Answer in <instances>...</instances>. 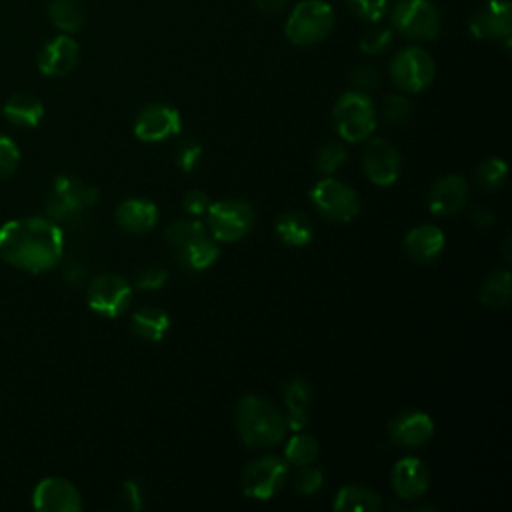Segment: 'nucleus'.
<instances>
[{"mask_svg": "<svg viewBox=\"0 0 512 512\" xmlns=\"http://www.w3.org/2000/svg\"><path fill=\"white\" fill-rule=\"evenodd\" d=\"M62 254L64 234L52 218L24 216L0 226V258L14 268L40 274L54 268Z\"/></svg>", "mask_w": 512, "mask_h": 512, "instance_id": "1", "label": "nucleus"}, {"mask_svg": "<svg viewBox=\"0 0 512 512\" xmlns=\"http://www.w3.org/2000/svg\"><path fill=\"white\" fill-rule=\"evenodd\" d=\"M234 426L242 442L250 448L276 446L288 432L282 410L258 394H246L236 402Z\"/></svg>", "mask_w": 512, "mask_h": 512, "instance_id": "2", "label": "nucleus"}, {"mask_svg": "<svg viewBox=\"0 0 512 512\" xmlns=\"http://www.w3.org/2000/svg\"><path fill=\"white\" fill-rule=\"evenodd\" d=\"M332 122L344 142H362L376 128V108L364 92L348 90L336 100Z\"/></svg>", "mask_w": 512, "mask_h": 512, "instance_id": "3", "label": "nucleus"}, {"mask_svg": "<svg viewBox=\"0 0 512 512\" xmlns=\"http://www.w3.org/2000/svg\"><path fill=\"white\" fill-rule=\"evenodd\" d=\"M334 26L332 6L324 0L298 2L284 26L286 38L296 46H312L322 42Z\"/></svg>", "mask_w": 512, "mask_h": 512, "instance_id": "4", "label": "nucleus"}, {"mask_svg": "<svg viewBox=\"0 0 512 512\" xmlns=\"http://www.w3.org/2000/svg\"><path fill=\"white\" fill-rule=\"evenodd\" d=\"M98 198V188L72 176H58L52 182V190L46 200V212L52 220H72L86 208L94 206Z\"/></svg>", "mask_w": 512, "mask_h": 512, "instance_id": "5", "label": "nucleus"}, {"mask_svg": "<svg viewBox=\"0 0 512 512\" xmlns=\"http://www.w3.org/2000/svg\"><path fill=\"white\" fill-rule=\"evenodd\" d=\"M208 232L218 242H236L244 238L254 224V210L242 198H224L210 204Z\"/></svg>", "mask_w": 512, "mask_h": 512, "instance_id": "6", "label": "nucleus"}, {"mask_svg": "<svg viewBox=\"0 0 512 512\" xmlns=\"http://www.w3.org/2000/svg\"><path fill=\"white\" fill-rule=\"evenodd\" d=\"M312 206L332 222H350L360 212V198L348 184L336 178H322L310 190Z\"/></svg>", "mask_w": 512, "mask_h": 512, "instance_id": "7", "label": "nucleus"}, {"mask_svg": "<svg viewBox=\"0 0 512 512\" xmlns=\"http://www.w3.org/2000/svg\"><path fill=\"white\" fill-rule=\"evenodd\" d=\"M436 74L432 56L420 46H408L400 50L390 64V78L402 90L418 94L426 90Z\"/></svg>", "mask_w": 512, "mask_h": 512, "instance_id": "8", "label": "nucleus"}, {"mask_svg": "<svg viewBox=\"0 0 512 512\" xmlns=\"http://www.w3.org/2000/svg\"><path fill=\"white\" fill-rule=\"evenodd\" d=\"M390 20L394 28L410 40H434L440 32V14L428 0H400Z\"/></svg>", "mask_w": 512, "mask_h": 512, "instance_id": "9", "label": "nucleus"}, {"mask_svg": "<svg viewBox=\"0 0 512 512\" xmlns=\"http://www.w3.org/2000/svg\"><path fill=\"white\" fill-rule=\"evenodd\" d=\"M288 462L280 456L268 454L252 460L242 472V492L252 500H270L284 486Z\"/></svg>", "mask_w": 512, "mask_h": 512, "instance_id": "10", "label": "nucleus"}, {"mask_svg": "<svg viewBox=\"0 0 512 512\" xmlns=\"http://www.w3.org/2000/svg\"><path fill=\"white\" fill-rule=\"evenodd\" d=\"M86 300L92 312L104 318H118L132 302V286L118 274H100L90 282Z\"/></svg>", "mask_w": 512, "mask_h": 512, "instance_id": "11", "label": "nucleus"}, {"mask_svg": "<svg viewBox=\"0 0 512 512\" xmlns=\"http://www.w3.org/2000/svg\"><path fill=\"white\" fill-rule=\"evenodd\" d=\"M182 130L180 112L164 102H150L136 114L134 136L142 142H162Z\"/></svg>", "mask_w": 512, "mask_h": 512, "instance_id": "12", "label": "nucleus"}, {"mask_svg": "<svg viewBox=\"0 0 512 512\" xmlns=\"http://www.w3.org/2000/svg\"><path fill=\"white\" fill-rule=\"evenodd\" d=\"M400 154L384 138L368 140L362 154V168L368 180L376 186H390L400 176Z\"/></svg>", "mask_w": 512, "mask_h": 512, "instance_id": "13", "label": "nucleus"}, {"mask_svg": "<svg viewBox=\"0 0 512 512\" xmlns=\"http://www.w3.org/2000/svg\"><path fill=\"white\" fill-rule=\"evenodd\" d=\"M32 506L42 512H78L82 510V496L66 478L48 476L36 484Z\"/></svg>", "mask_w": 512, "mask_h": 512, "instance_id": "14", "label": "nucleus"}, {"mask_svg": "<svg viewBox=\"0 0 512 512\" xmlns=\"http://www.w3.org/2000/svg\"><path fill=\"white\" fill-rule=\"evenodd\" d=\"M476 38L484 40H510L512 32V12L506 0H488L480 4L468 24Z\"/></svg>", "mask_w": 512, "mask_h": 512, "instance_id": "15", "label": "nucleus"}, {"mask_svg": "<svg viewBox=\"0 0 512 512\" xmlns=\"http://www.w3.org/2000/svg\"><path fill=\"white\" fill-rule=\"evenodd\" d=\"M388 436L394 444L404 448L424 446L434 436V422L426 412L410 410L392 418Z\"/></svg>", "mask_w": 512, "mask_h": 512, "instance_id": "16", "label": "nucleus"}, {"mask_svg": "<svg viewBox=\"0 0 512 512\" xmlns=\"http://www.w3.org/2000/svg\"><path fill=\"white\" fill-rule=\"evenodd\" d=\"M78 58H80V48L76 40L62 34L44 44V48L38 54V68L44 76L60 78L70 74L76 68Z\"/></svg>", "mask_w": 512, "mask_h": 512, "instance_id": "17", "label": "nucleus"}, {"mask_svg": "<svg viewBox=\"0 0 512 512\" xmlns=\"http://www.w3.org/2000/svg\"><path fill=\"white\" fill-rule=\"evenodd\" d=\"M468 202V182L458 174L438 178L428 192V208L436 216L460 212Z\"/></svg>", "mask_w": 512, "mask_h": 512, "instance_id": "18", "label": "nucleus"}, {"mask_svg": "<svg viewBox=\"0 0 512 512\" xmlns=\"http://www.w3.org/2000/svg\"><path fill=\"white\" fill-rule=\"evenodd\" d=\"M430 484L428 466L416 456L400 458L392 468V488L398 498L416 500L420 498Z\"/></svg>", "mask_w": 512, "mask_h": 512, "instance_id": "19", "label": "nucleus"}, {"mask_svg": "<svg viewBox=\"0 0 512 512\" xmlns=\"http://www.w3.org/2000/svg\"><path fill=\"white\" fill-rule=\"evenodd\" d=\"M444 244V232L432 224L416 226L404 236V252L408 254L410 260L420 264L434 262L442 254Z\"/></svg>", "mask_w": 512, "mask_h": 512, "instance_id": "20", "label": "nucleus"}, {"mask_svg": "<svg viewBox=\"0 0 512 512\" xmlns=\"http://www.w3.org/2000/svg\"><path fill=\"white\" fill-rule=\"evenodd\" d=\"M158 218L156 204L146 198H128L116 208V224L130 234L150 232L158 224Z\"/></svg>", "mask_w": 512, "mask_h": 512, "instance_id": "21", "label": "nucleus"}, {"mask_svg": "<svg viewBox=\"0 0 512 512\" xmlns=\"http://www.w3.org/2000/svg\"><path fill=\"white\" fill-rule=\"evenodd\" d=\"M284 404H286V424L292 432H300L308 424V410L312 404V386L306 378H292L284 384Z\"/></svg>", "mask_w": 512, "mask_h": 512, "instance_id": "22", "label": "nucleus"}, {"mask_svg": "<svg viewBox=\"0 0 512 512\" xmlns=\"http://www.w3.org/2000/svg\"><path fill=\"white\" fill-rule=\"evenodd\" d=\"M174 254H176L178 264L184 270L202 272V270L214 266V262L220 256V246H218V240H214L208 232V234L184 244L182 248L174 250Z\"/></svg>", "mask_w": 512, "mask_h": 512, "instance_id": "23", "label": "nucleus"}, {"mask_svg": "<svg viewBox=\"0 0 512 512\" xmlns=\"http://www.w3.org/2000/svg\"><path fill=\"white\" fill-rule=\"evenodd\" d=\"M274 232L280 238V242H284L286 246H294V248L306 246L314 238L312 220L304 212H298V210H288V212L280 214L276 220Z\"/></svg>", "mask_w": 512, "mask_h": 512, "instance_id": "24", "label": "nucleus"}, {"mask_svg": "<svg viewBox=\"0 0 512 512\" xmlns=\"http://www.w3.org/2000/svg\"><path fill=\"white\" fill-rule=\"evenodd\" d=\"M42 116H44V104L40 102L38 96L30 92H18L10 96L4 104V118L14 126L34 128L40 124Z\"/></svg>", "mask_w": 512, "mask_h": 512, "instance_id": "25", "label": "nucleus"}, {"mask_svg": "<svg viewBox=\"0 0 512 512\" xmlns=\"http://www.w3.org/2000/svg\"><path fill=\"white\" fill-rule=\"evenodd\" d=\"M132 332L144 342H160L170 330V316L162 308H138L130 320Z\"/></svg>", "mask_w": 512, "mask_h": 512, "instance_id": "26", "label": "nucleus"}, {"mask_svg": "<svg viewBox=\"0 0 512 512\" xmlns=\"http://www.w3.org/2000/svg\"><path fill=\"white\" fill-rule=\"evenodd\" d=\"M332 506L338 512H378L382 508V498L366 486L348 484L338 490Z\"/></svg>", "mask_w": 512, "mask_h": 512, "instance_id": "27", "label": "nucleus"}, {"mask_svg": "<svg viewBox=\"0 0 512 512\" xmlns=\"http://www.w3.org/2000/svg\"><path fill=\"white\" fill-rule=\"evenodd\" d=\"M48 16L62 32H76L86 20L84 8L78 0H52L48 4Z\"/></svg>", "mask_w": 512, "mask_h": 512, "instance_id": "28", "label": "nucleus"}, {"mask_svg": "<svg viewBox=\"0 0 512 512\" xmlns=\"http://www.w3.org/2000/svg\"><path fill=\"white\" fill-rule=\"evenodd\" d=\"M510 294V272L496 270L486 276L480 290V300L488 308H504L510 302Z\"/></svg>", "mask_w": 512, "mask_h": 512, "instance_id": "29", "label": "nucleus"}, {"mask_svg": "<svg viewBox=\"0 0 512 512\" xmlns=\"http://www.w3.org/2000/svg\"><path fill=\"white\" fill-rule=\"evenodd\" d=\"M318 454H320V444L316 442V438H312L310 434H300V432H296L286 442V448H284V460L298 468L312 464L318 458Z\"/></svg>", "mask_w": 512, "mask_h": 512, "instance_id": "30", "label": "nucleus"}, {"mask_svg": "<svg viewBox=\"0 0 512 512\" xmlns=\"http://www.w3.org/2000/svg\"><path fill=\"white\" fill-rule=\"evenodd\" d=\"M204 234H208V228L204 222L186 218V220H176V222L168 224L164 230V240L172 250H178L184 244H188Z\"/></svg>", "mask_w": 512, "mask_h": 512, "instance_id": "31", "label": "nucleus"}, {"mask_svg": "<svg viewBox=\"0 0 512 512\" xmlns=\"http://www.w3.org/2000/svg\"><path fill=\"white\" fill-rule=\"evenodd\" d=\"M508 176V166L502 158H486L476 168V182L486 192H496L502 188Z\"/></svg>", "mask_w": 512, "mask_h": 512, "instance_id": "32", "label": "nucleus"}, {"mask_svg": "<svg viewBox=\"0 0 512 512\" xmlns=\"http://www.w3.org/2000/svg\"><path fill=\"white\" fill-rule=\"evenodd\" d=\"M346 162V148L340 142H326L316 154V170L324 176H332Z\"/></svg>", "mask_w": 512, "mask_h": 512, "instance_id": "33", "label": "nucleus"}, {"mask_svg": "<svg viewBox=\"0 0 512 512\" xmlns=\"http://www.w3.org/2000/svg\"><path fill=\"white\" fill-rule=\"evenodd\" d=\"M412 114V104L406 96L402 94H390L384 98L382 102V116L388 124H394V126H400V124H406L408 118Z\"/></svg>", "mask_w": 512, "mask_h": 512, "instance_id": "34", "label": "nucleus"}, {"mask_svg": "<svg viewBox=\"0 0 512 512\" xmlns=\"http://www.w3.org/2000/svg\"><path fill=\"white\" fill-rule=\"evenodd\" d=\"M390 42H392V32L372 22V26H368L360 38V50L364 54H380L390 46Z\"/></svg>", "mask_w": 512, "mask_h": 512, "instance_id": "35", "label": "nucleus"}, {"mask_svg": "<svg viewBox=\"0 0 512 512\" xmlns=\"http://www.w3.org/2000/svg\"><path fill=\"white\" fill-rule=\"evenodd\" d=\"M166 282H168V270L162 266H156V264L144 266L136 276V288L144 290V292L160 290L166 286Z\"/></svg>", "mask_w": 512, "mask_h": 512, "instance_id": "36", "label": "nucleus"}, {"mask_svg": "<svg viewBox=\"0 0 512 512\" xmlns=\"http://www.w3.org/2000/svg\"><path fill=\"white\" fill-rule=\"evenodd\" d=\"M322 482H324L322 470L316 468V466L306 464V466H300V470H298V474L294 478V488H296V492L310 496V494H314L322 486Z\"/></svg>", "mask_w": 512, "mask_h": 512, "instance_id": "37", "label": "nucleus"}, {"mask_svg": "<svg viewBox=\"0 0 512 512\" xmlns=\"http://www.w3.org/2000/svg\"><path fill=\"white\" fill-rule=\"evenodd\" d=\"M20 162V150L14 144L12 138L0 134V180L12 176V172L18 168Z\"/></svg>", "mask_w": 512, "mask_h": 512, "instance_id": "38", "label": "nucleus"}, {"mask_svg": "<svg viewBox=\"0 0 512 512\" xmlns=\"http://www.w3.org/2000/svg\"><path fill=\"white\" fill-rule=\"evenodd\" d=\"M346 2L352 8V12H356L362 20H368V22H378L384 16L386 4H388V0H346Z\"/></svg>", "mask_w": 512, "mask_h": 512, "instance_id": "39", "label": "nucleus"}, {"mask_svg": "<svg viewBox=\"0 0 512 512\" xmlns=\"http://www.w3.org/2000/svg\"><path fill=\"white\" fill-rule=\"evenodd\" d=\"M202 158V146L198 142H184L178 150H176V166L182 172H192L196 170L198 162Z\"/></svg>", "mask_w": 512, "mask_h": 512, "instance_id": "40", "label": "nucleus"}, {"mask_svg": "<svg viewBox=\"0 0 512 512\" xmlns=\"http://www.w3.org/2000/svg\"><path fill=\"white\" fill-rule=\"evenodd\" d=\"M212 200L208 198L206 192L202 190H188L182 198V206L190 216H202L208 212Z\"/></svg>", "mask_w": 512, "mask_h": 512, "instance_id": "41", "label": "nucleus"}, {"mask_svg": "<svg viewBox=\"0 0 512 512\" xmlns=\"http://www.w3.org/2000/svg\"><path fill=\"white\" fill-rule=\"evenodd\" d=\"M350 80L352 84L356 86V90L360 92H366V90H374L378 86V72L368 66V64H362V66H356L350 74Z\"/></svg>", "mask_w": 512, "mask_h": 512, "instance_id": "42", "label": "nucleus"}, {"mask_svg": "<svg viewBox=\"0 0 512 512\" xmlns=\"http://www.w3.org/2000/svg\"><path fill=\"white\" fill-rule=\"evenodd\" d=\"M122 498L130 510H142L144 508V494L142 486L136 480H124L122 482Z\"/></svg>", "mask_w": 512, "mask_h": 512, "instance_id": "43", "label": "nucleus"}, {"mask_svg": "<svg viewBox=\"0 0 512 512\" xmlns=\"http://www.w3.org/2000/svg\"><path fill=\"white\" fill-rule=\"evenodd\" d=\"M254 4L264 14H278L284 10L286 0H254Z\"/></svg>", "mask_w": 512, "mask_h": 512, "instance_id": "44", "label": "nucleus"}, {"mask_svg": "<svg viewBox=\"0 0 512 512\" xmlns=\"http://www.w3.org/2000/svg\"><path fill=\"white\" fill-rule=\"evenodd\" d=\"M86 276V268L80 266V264H72L68 270H66V278L72 282V284H80Z\"/></svg>", "mask_w": 512, "mask_h": 512, "instance_id": "45", "label": "nucleus"}, {"mask_svg": "<svg viewBox=\"0 0 512 512\" xmlns=\"http://www.w3.org/2000/svg\"><path fill=\"white\" fill-rule=\"evenodd\" d=\"M472 222H474L476 226H488V224L492 222V214H490L486 208H478V210H474V214H472Z\"/></svg>", "mask_w": 512, "mask_h": 512, "instance_id": "46", "label": "nucleus"}]
</instances>
